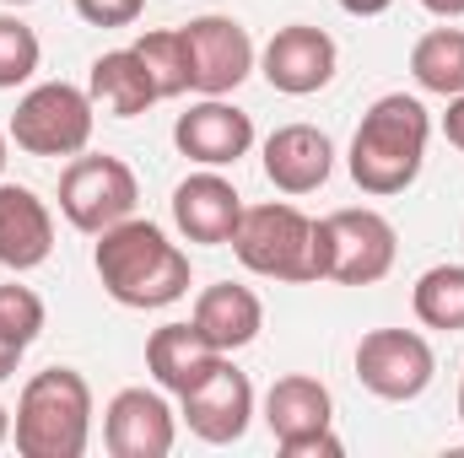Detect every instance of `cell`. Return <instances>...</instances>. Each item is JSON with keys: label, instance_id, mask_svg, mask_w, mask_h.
Instances as JSON below:
<instances>
[{"label": "cell", "instance_id": "obj_4", "mask_svg": "<svg viewBox=\"0 0 464 458\" xmlns=\"http://www.w3.org/2000/svg\"><path fill=\"white\" fill-rule=\"evenodd\" d=\"M232 253L243 270L265 275V281H319V248H314V222L286 205V200H270V205H243V222L232 232Z\"/></svg>", "mask_w": 464, "mask_h": 458}, {"label": "cell", "instance_id": "obj_7", "mask_svg": "<svg viewBox=\"0 0 464 458\" xmlns=\"http://www.w3.org/2000/svg\"><path fill=\"white\" fill-rule=\"evenodd\" d=\"M135 200H140V184L130 173L124 157H71V167L60 173V216L76 232H109L124 216H135Z\"/></svg>", "mask_w": 464, "mask_h": 458}, {"label": "cell", "instance_id": "obj_25", "mask_svg": "<svg viewBox=\"0 0 464 458\" xmlns=\"http://www.w3.org/2000/svg\"><path fill=\"white\" fill-rule=\"evenodd\" d=\"M44 335V297L33 286H0V340L27 345Z\"/></svg>", "mask_w": 464, "mask_h": 458}, {"label": "cell", "instance_id": "obj_21", "mask_svg": "<svg viewBox=\"0 0 464 458\" xmlns=\"http://www.w3.org/2000/svg\"><path fill=\"white\" fill-rule=\"evenodd\" d=\"M411 76L432 98H459L464 92V27H432L411 49Z\"/></svg>", "mask_w": 464, "mask_h": 458}, {"label": "cell", "instance_id": "obj_9", "mask_svg": "<svg viewBox=\"0 0 464 458\" xmlns=\"http://www.w3.org/2000/svg\"><path fill=\"white\" fill-rule=\"evenodd\" d=\"M184 33V49H189V92L200 98H227L248 81L254 71V38L243 22L232 16H195Z\"/></svg>", "mask_w": 464, "mask_h": 458}, {"label": "cell", "instance_id": "obj_18", "mask_svg": "<svg viewBox=\"0 0 464 458\" xmlns=\"http://www.w3.org/2000/svg\"><path fill=\"white\" fill-rule=\"evenodd\" d=\"M217 361H222V350L206 340L195 324H162L146 340V372L157 377L162 394H189Z\"/></svg>", "mask_w": 464, "mask_h": 458}, {"label": "cell", "instance_id": "obj_10", "mask_svg": "<svg viewBox=\"0 0 464 458\" xmlns=\"http://www.w3.org/2000/svg\"><path fill=\"white\" fill-rule=\"evenodd\" d=\"M179 415H184V426H189L200 443H211V448L243 443V432H248V421H254V383L222 356L189 394H179Z\"/></svg>", "mask_w": 464, "mask_h": 458}, {"label": "cell", "instance_id": "obj_27", "mask_svg": "<svg viewBox=\"0 0 464 458\" xmlns=\"http://www.w3.org/2000/svg\"><path fill=\"white\" fill-rule=\"evenodd\" d=\"M286 458H341L346 448H341V437L324 426V432H308V437H286V443H276Z\"/></svg>", "mask_w": 464, "mask_h": 458}, {"label": "cell", "instance_id": "obj_19", "mask_svg": "<svg viewBox=\"0 0 464 458\" xmlns=\"http://www.w3.org/2000/svg\"><path fill=\"white\" fill-rule=\"evenodd\" d=\"M87 98H92V109H103L114 119H135L151 103H162V92H157V81H151V71L135 49H109V54L92 60Z\"/></svg>", "mask_w": 464, "mask_h": 458}, {"label": "cell", "instance_id": "obj_29", "mask_svg": "<svg viewBox=\"0 0 464 458\" xmlns=\"http://www.w3.org/2000/svg\"><path fill=\"white\" fill-rule=\"evenodd\" d=\"M335 5H341V11H351V16H383L394 0H335Z\"/></svg>", "mask_w": 464, "mask_h": 458}, {"label": "cell", "instance_id": "obj_15", "mask_svg": "<svg viewBox=\"0 0 464 458\" xmlns=\"http://www.w3.org/2000/svg\"><path fill=\"white\" fill-rule=\"evenodd\" d=\"M237 222H243V195L232 189L217 167L189 173V178L173 189V227L184 232L189 243H206V248L232 243Z\"/></svg>", "mask_w": 464, "mask_h": 458}, {"label": "cell", "instance_id": "obj_16", "mask_svg": "<svg viewBox=\"0 0 464 458\" xmlns=\"http://www.w3.org/2000/svg\"><path fill=\"white\" fill-rule=\"evenodd\" d=\"M54 253V216L27 184H0V264L27 275Z\"/></svg>", "mask_w": 464, "mask_h": 458}, {"label": "cell", "instance_id": "obj_11", "mask_svg": "<svg viewBox=\"0 0 464 458\" xmlns=\"http://www.w3.org/2000/svg\"><path fill=\"white\" fill-rule=\"evenodd\" d=\"M335 65H341V49L324 27H308V22H292V27H276V38L265 43L259 54V71L276 92L286 98H314L335 81Z\"/></svg>", "mask_w": 464, "mask_h": 458}, {"label": "cell", "instance_id": "obj_2", "mask_svg": "<svg viewBox=\"0 0 464 458\" xmlns=\"http://www.w3.org/2000/svg\"><path fill=\"white\" fill-rule=\"evenodd\" d=\"M427 140H432V119L421 109V98L411 92H383L362 124L351 135V178L362 195H405L416 178H421V162H427Z\"/></svg>", "mask_w": 464, "mask_h": 458}, {"label": "cell", "instance_id": "obj_22", "mask_svg": "<svg viewBox=\"0 0 464 458\" xmlns=\"http://www.w3.org/2000/svg\"><path fill=\"white\" fill-rule=\"evenodd\" d=\"M411 308L427 329H449L459 335L464 329V264H432L416 291H411Z\"/></svg>", "mask_w": 464, "mask_h": 458}, {"label": "cell", "instance_id": "obj_31", "mask_svg": "<svg viewBox=\"0 0 464 458\" xmlns=\"http://www.w3.org/2000/svg\"><path fill=\"white\" fill-rule=\"evenodd\" d=\"M432 16H443V22H454V16H464V0H421Z\"/></svg>", "mask_w": 464, "mask_h": 458}, {"label": "cell", "instance_id": "obj_14", "mask_svg": "<svg viewBox=\"0 0 464 458\" xmlns=\"http://www.w3.org/2000/svg\"><path fill=\"white\" fill-rule=\"evenodd\" d=\"M173 146L189 162H200V167H232L254 146V119L243 114V109H232V103H222V98H206L189 114H179Z\"/></svg>", "mask_w": 464, "mask_h": 458}, {"label": "cell", "instance_id": "obj_8", "mask_svg": "<svg viewBox=\"0 0 464 458\" xmlns=\"http://www.w3.org/2000/svg\"><path fill=\"white\" fill-rule=\"evenodd\" d=\"M432 372H438V356L416 329H367L356 340V383L389 405L421 399Z\"/></svg>", "mask_w": 464, "mask_h": 458}, {"label": "cell", "instance_id": "obj_17", "mask_svg": "<svg viewBox=\"0 0 464 458\" xmlns=\"http://www.w3.org/2000/svg\"><path fill=\"white\" fill-rule=\"evenodd\" d=\"M189 324L217 345L222 356H232V350H243V345L259 340V329H265V302H259L248 286L217 281V286H206V291L195 297Z\"/></svg>", "mask_w": 464, "mask_h": 458}, {"label": "cell", "instance_id": "obj_1", "mask_svg": "<svg viewBox=\"0 0 464 458\" xmlns=\"http://www.w3.org/2000/svg\"><path fill=\"white\" fill-rule=\"evenodd\" d=\"M92 270L119 308L146 313V308H173L179 297H189V253L168 243V232L157 222H140V216H124L119 227L98 232Z\"/></svg>", "mask_w": 464, "mask_h": 458}, {"label": "cell", "instance_id": "obj_6", "mask_svg": "<svg viewBox=\"0 0 464 458\" xmlns=\"http://www.w3.org/2000/svg\"><path fill=\"white\" fill-rule=\"evenodd\" d=\"M92 124L98 109L87 98V87H71V81H44L33 87L16 114H11V140L16 151L27 157H82L87 140H92Z\"/></svg>", "mask_w": 464, "mask_h": 458}, {"label": "cell", "instance_id": "obj_24", "mask_svg": "<svg viewBox=\"0 0 464 458\" xmlns=\"http://www.w3.org/2000/svg\"><path fill=\"white\" fill-rule=\"evenodd\" d=\"M38 60H44L38 33L22 16H0V92H16L22 81H33Z\"/></svg>", "mask_w": 464, "mask_h": 458}, {"label": "cell", "instance_id": "obj_33", "mask_svg": "<svg viewBox=\"0 0 464 458\" xmlns=\"http://www.w3.org/2000/svg\"><path fill=\"white\" fill-rule=\"evenodd\" d=\"M0 173H5V129H0Z\"/></svg>", "mask_w": 464, "mask_h": 458}, {"label": "cell", "instance_id": "obj_5", "mask_svg": "<svg viewBox=\"0 0 464 458\" xmlns=\"http://www.w3.org/2000/svg\"><path fill=\"white\" fill-rule=\"evenodd\" d=\"M314 248H319V281H335V286H378L400 253L389 216L367 205H346L314 222Z\"/></svg>", "mask_w": 464, "mask_h": 458}, {"label": "cell", "instance_id": "obj_12", "mask_svg": "<svg viewBox=\"0 0 464 458\" xmlns=\"http://www.w3.org/2000/svg\"><path fill=\"white\" fill-rule=\"evenodd\" d=\"M179 443V415L162 388H119L103 410V448L114 458H168Z\"/></svg>", "mask_w": 464, "mask_h": 458}, {"label": "cell", "instance_id": "obj_30", "mask_svg": "<svg viewBox=\"0 0 464 458\" xmlns=\"http://www.w3.org/2000/svg\"><path fill=\"white\" fill-rule=\"evenodd\" d=\"M16 361H22V345H11V340H0V383L16 372Z\"/></svg>", "mask_w": 464, "mask_h": 458}, {"label": "cell", "instance_id": "obj_28", "mask_svg": "<svg viewBox=\"0 0 464 458\" xmlns=\"http://www.w3.org/2000/svg\"><path fill=\"white\" fill-rule=\"evenodd\" d=\"M443 135H449V146L464 151V92L459 98H449V114H443Z\"/></svg>", "mask_w": 464, "mask_h": 458}, {"label": "cell", "instance_id": "obj_26", "mask_svg": "<svg viewBox=\"0 0 464 458\" xmlns=\"http://www.w3.org/2000/svg\"><path fill=\"white\" fill-rule=\"evenodd\" d=\"M146 11V0H76V16L92 27H130Z\"/></svg>", "mask_w": 464, "mask_h": 458}, {"label": "cell", "instance_id": "obj_23", "mask_svg": "<svg viewBox=\"0 0 464 458\" xmlns=\"http://www.w3.org/2000/svg\"><path fill=\"white\" fill-rule=\"evenodd\" d=\"M130 49L146 60V71H151V81H157L162 98H184V92H189V49H184V33H179V27L140 33Z\"/></svg>", "mask_w": 464, "mask_h": 458}, {"label": "cell", "instance_id": "obj_20", "mask_svg": "<svg viewBox=\"0 0 464 458\" xmlns=\"http://www.w3.org/2000/svg\"><path fill=\"white\" fill-rule=\"evenodd\" d=\"M330 421H335V399H330V388H324L319 377H308V372H286V377L270 383V394H265V426H270L276 443H286V437H308V432H324Z\"/></svg>", "mask_w": 464, "mask_h": 458}, {"label": "cell", "instance_id": "obj_34", "mask_svg": "<svg viewBox=\"0 0 464 458\" xmlns=\"http://www.w3.org/2000/svg\"><path fill=\"white\" fill-rule=\"evenodd\" d=\"M459 421H464V377H459Z\"/></svg>", "mask_w": 464, "mask_h": 458}, {"label": "cell", "instance_id": "obj_32", "mask_svg": "<svg viewBox=\"0 0 464 458\" xmlns=\"http://www.w3.org/2000/svg\"><path fill=\"white\" fill-rule=\"evenodd\" d=\"M5 443H11V410L0 405V448H5Z\"/></svg>", "mask_w": 464, "mask_h": 458}, {"label": "cell", "instance_id": "obj_35", "mask_svg": "<svg viewBox=\"0 0 464 458\" xmlns=\"http://www.w3.org/2000/svg\"><path fill=\"white\" fill-rule=\"evenodd\" d=\"M5 5H33V0H5Z\"/></svg>", "mask_w": 464, "mask_h": 458}, {"label": "cell", "instance_id": "obj_13", "mask_svg": "<svg viewBox=\"0 0 464 458\" xmlns=\"http://www.w3.org/2000/svg\"><path fill=\"white\" fill-rule=\"evenodd\" d=\"M335 173V146L319 124H281L265 140V178L281 195H314Z\"/></svg>", "mask_w": 464, "mask_h": 458}, {"label": "cell", "instance_id": "obj_3", "mask_svg": "<svg viewBox=\"0 0 464 458\" xmlns=\"http://www.w3.org/2000/svg\"><path fill=\"white\" fill-rule=\"evenodd\" d=\"M11 443L22 458H82L92 443V388L76 367H44L22 383Z\"/></svg>", "mask_w": 464, "mask_h": 458}]
</instances>
